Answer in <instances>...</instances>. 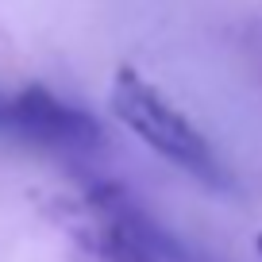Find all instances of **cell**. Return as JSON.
<instances>
[{"label": "cell", "mask_w": 262, "mask_h": 262, "mask_svg": "<svg viewBox=\"0 0 262 262\" xmlns=\"http://www.w3.org/2000/svg\"><path fill=\"white\" fill-rule=\"evenodd\" d=\"M254 251H258V258H262V235H258V239H254Z\"/></svg>", "instance_id": "obj_4"}, {"label": "cell", "mask_w": 262, "mask_h": 262, "mask_svg": "<svg viewBox=\"0 0 262 262\" xmlns=\"http://www.w3.org/2000/svg\"><path fill=\"white\" fill-rule=\"evenodd\" d=\"M108 108L158 158L185 170L189 178H196L208 189H231V173L220 162V155L212 150V143L205 139V131L196 127L150 77H143L139 70L123 66L120 74L112 77Z\"/></svg>", "instance_id": "obj_2"}, {"label": "cell", "mask_w": 262, "mask_h": 262, "mask_svg": "<svg viewBox=\"0 0 262 262\" xmlns=\"http://www.w3.org/2000/svg\"><path fill=\"white\" fill-rule=\"evenodd\" d=\"M0 131L50 150H89L100 143L97 120L42 85H27L24 93L0 97Z\"/></svg>", "instance_id": "obj_3"}, {"label": "cell", "mask_w": 262, "mask_h": 262, "mask_svg": "<svg viewBox=\"0 0 262 262\" xmlns=\"http://www.w3.org/2000/svg\"><path fill=\"white\" fill-rule=\"evenodd\" d=\"M54 216L100 262H193L120 185L108 181L58 193Z\"/></svg>", "instance_id": "obj_1"}]
</instances>
